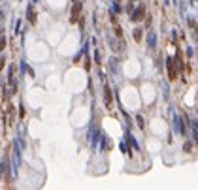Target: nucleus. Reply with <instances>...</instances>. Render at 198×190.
<instances>
[{"mask_svg": "<svg viewBox=\"0 0 198 190\" xmlns=\"http://www.w3.org/2000/svg\"><path fill=\"white\" fill-rule=\"evenodd\" d=\"M174 130L178 134H183V124H181V117L179 115H174Z\"/></svg>", "mask_w": 198, "mask_h": 190, "instance_id": "1", "label": "nucleus"}, {"mask_svg": "<svg viewBox=\"0 0 198 190\" xmlns=\"http://www.w3.org/2000/svg\"><path fill=\"white\" fill-rule=\"evenodd\" d=\"M147 45H149L151 49L157 47V34H155V32H149V34H147Z\"/></svg>", "mask_w": 198, "mask_h": 190, "instance_id": "2", "label": "nucleus"}, {"mask_svg": "<svg viewBox=\"0 0 198 190\" xmlns=\"http://www.w3.org/2000/svg\"><path fill=\"white\" fill-rule=\"evenodd\" d=\"M34 2H38V0H34Z\"/></svg>", "mask_w": 198, "mask_h": 190, "instance_id": "3", "label": "nucleus"}]
</instances>
